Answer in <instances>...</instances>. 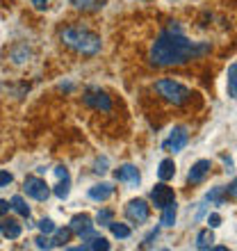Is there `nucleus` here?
<instances>
[{
	"mask_svg": "<svg viewBox=\"0 0 237 251\" xmlns=\"http://www.w3.org/2000/svg\"><path fill=\"white\" fill-rule=\"evenodd\" d=\"M112 219H114V212L107 210V208H105V210H100L98 215H96V222H98L100 226H107L110 222H112Z\"/></svg>",
	"mask_w": 237,
	"mask_h": 251,
	"instance_id": "25",
	"label": "nucleus"
},
{
	"mask_svg": "<svg viewBox=\"0 0 237 251\" xmlns=\"http://www.w3.org/2000/svg\"><path fill=\"white\" fill-rule=\"evenodd\" d=\"M107 0H71V5L80 12H98L105 7Z\"/></svg>",
	"mask_w": 237,
	"mask_h": 251,
	"instance_id": "15",
	"label": "nucleus"
},
{
	"mask_svg": "<svg viewBox=\"0 0 237 251\" xmlns=\"http://www.w3.org/2000/svg\"><path fill=\"white\" fill-rule=\"evenodd\" d=\"M176 201H171V203H166L165 208H162V226H173L176 224Z\"/></svg>",
	"mask_w": 237,
	"mask_h": 251,
	"instance_id": "20",
	"label": "nucleus"
},
{
	"mask_svg": "<svg viewBox=\"0 0 237 251\" xmlns=\"http://www.w3.org/2000/svg\"><path fill=\"white\" fill-rule=\"evenodd\" d=\"M55 174H57L59 180H71V178H69V169H66V167H62V165L55 167Z\"/></svg>",
	"mask_w": 237,
	"mask_h": 251,
	"instance_id": "31",
	"label": "nucleus"
},
{
	"mask_svg": "<svg viewBox=\"0 0 237 251\" xmlns=\"http://www.w3.org/2000/svg\"><path fill=\"white\" fill-rule=\"evenodd\" d=\"M107 226H110V231L114 233V238H118V240H128V238H130V228H128L125 224H121V222H114V219H112Z\"/></svg>",
	"mask_w": 237,
	"mask_h": 251,
	"instance_id": "23",
	"label": "nucleus"
},
{
	"mask_svg": "<svg viewBox=\"0 0 237 251\" xmlns=\"http://www.w3.org/2000/svg\"><path fill=\"white\" fill-rule=\"evenodd\" d=\"M155 92H158L160 99L166 100V103H169V105H173V107L185 105V103L191 99L190 89H187L183 82H178V80H173V78L158 80V82H155Z\"/></svg>",
	"mask_w": 237,
	"mask_h": 251,
	"instance_id": "3",
	"label": "nucleus"
},
{
	"mask_svg": "<svg viewBox=\"0 0 237 251\" xmlns=\"http://www.w3.org/2000/svg\"><path fill=\"white\" fill-rule=\"evenodd\" d=\"M82 242H85V245H80L78 251H82V249H103V251H107L110 249V242H107L105 238H100V235H92V238L82 240Z\"/></svg>",
	"mask_w": 237,
	"mask_h": 251,
	"instance_id": "17",
	"label": "nucleus"
},
{
	"mask_svg": "<svg viewBox=\"0 0 237 251\" xmlns=\"http://www.w3.org/2000/svg\"><path fill=\"white\" fill-rule=\"evenodd\" d=\"M12 180H14V176L9 172H0V187L12 185Z\"/></svg>",
	"mask_w": 237,
	"mask_h": 251,
	"instance_id": "30",
	"label": "nucleus"
},
{
	"mask_svg": "<svg viewBox=\"0 0 237 251\" xmlns=\"http://www.w3.org/2000/svg\"><path fill=\"white\" fill-rule=\"evenodd\" d=\"M59 39L64 46H69L71 50L75 53L85 55V57H94V55L100 53V48H103V41L100 37L94 30L85 25H66L62 27V32H59Z\"/></svg>",
	"mask_w": 237,
	"mask_h": 251,
	"instance_id": "2",
	"label": "nucleus"
},
{
	"mask_svg": "<svg viewBox=\"0 0 237 251\" xmlns=\"http://www.w3.org/2000/svg\"><path fill=\"white\" fill-rule=\"evenodd\" d=\"M187 142H190V132H187V128H185V126H178V128H173L171 137L165 142V149H171L173 153L183 151Z\"/></svg>",
	"mask_w": 237,
	"mask_h": 251,
	"instance_id": "11",
	"label": "nucleus"
},
{
	"mask_svg": "<svg viewBox=\"0 0 237 251\" xmlns=\"http://www.w3.org/2000/svg\"><path fill=\"white\" fill-rule=\"evenodd\" d=\"M9 60H12L14 64H27V62H30V48H27V44L14 46L12 50H9Z\"/></svg>",
	"mask_w": 237,
	"mask_h": 251,
	"instance_id": "14",
	"label": "nucleus"
},
{
	"mask_svg": "<svg viewBox=\"0 0 237 251\" xmlns=\"http://www.w3.org/2000/svg\"><path fill=\"white\" fill-rule=\"evenodd\" d=\"M69 187H71V180H62V183H59V185L53 190L55 197H57V199H66V197H69V192H71Z\"/></svg>",
	"mask_w": 237,
	"mask_h": 251,
	"instance_id": "24",
	"label": "nucleus"
},
{
	"mask_svg": "<svg viewBox=\"0 0 237 251\" xmlns=\"http://www.w3.org/2000/svg\"><path fill=\"white\" fill-rule=\"evenodd\" d=\"M237 96V64L233 62L228 66V99H235Z\"/></svg>",
	"mask_w": 237,
	"mask_h": 251,
	"instance_id": "21",
	"label": "nucleus"
},
{
	"mask_svg": "<svg viewBox=\"0 0 237 251\" xmlns=\"http://www.w3.org/2000/svg\"><path fill=\"white\" fill-rule=\"evenodd\" d=\"M212 242H214L212 228H203V231H198V235H196V249H201V251L212 249Z\"/></svg>",
	"mask_w": 237,
	"mask_h": 251,
	"instance_id": "18",
	"label": "nucleus"
},
{
	"mask_svg": "<svg viewBox=\"0 0 237 251\" xmlns=\"http://www.w3.org/2000/svg\"><path fill=\"white\" fill-rule=\"evenodd\" d=\"M39 231L44 233V235H53V231H55V224H53V219H41L39 222Z\"/></svg>",
	"mask_w": 237,
	"mask_h": 251,
	"instance_id": "26",
	"label": "nucleus"
},
{
	"mask_svg": "<svg viewBox=\"0 0 237 251\" xmlns=\"http://www.w3.org/2000/svg\"><path fill=\"white\" fill-rule=\"evenodd\" d=\"M151 201H153V205H155L158 210H162L166 203L176 201V192H173V187L166 185L165 180H160L158 185L153 187V192H151Z\"/></svg>",
	"mask_w": 237,
	"mask_h": 251,
	"instance_id": "7",
	"label": "nucleus"
},
{
	"mask_svg": "<svg viewBox=\"0 0 237 251\" xmlns=\"http://www.w3.org/2000/svg\"><path fill=\"white\" fill-rule=\"evenodd\" d=\"M114 194V187L110 185V183H98V185H94L89 187V199L92 201H107V199Z\"/></svg>",
	"mask_w": 237,
	"mask_h": 251,
	"instance_id": "13",
	"label": "nucleus"
},
{
	"mask_svg": "<svg viewBox=\"0 0 237 251\" xmlns=\"http://www.w3.org/2000/svg\"><path fill=\"white\" fill-rule=\"evenodd\" d=\"M9 210H12V208H9V201H5V199H0V217H2V215H7Z\"/></svg>",
	"mask_w": 237,
	"mask_h": 251,
	"instance_id": "33",
	"label": "nucleus"
},
{
	"mask_svg": "<svg viewBox=\"0 0 237 251\" xmlns=\"http://www.w3.org/2000/svg\"><path fill=\"white\" fill-rule=\"evenodd\" d=\"M125 217L130 219L132 224H144L151 217V205L146 203L144 199H132L130 203L125 205Z\"/></svg>",
	"mask_w": 237,
	"mask_h": 251,
	"instance_id": "5",
	"label": "nucleus"
},
{
	"mask_svg": "<svg viewBox=\"0 0 237 251\" xmlns=\"http://www.w3.org/2000/svg\"><path fill=\"white\" fill-rule=\"evenodd\" d=\"M55 238L50 240V242H53V247H66V242H69V240H71V235H73V231L71 228H55Z\"/></svg>",
	"mask_w": 237,
	"mask_h": 251,
	"instance_id": "22",
	"label": "nucleus"
},
{
	"mask_svg": "<svg viewBox=\"0 0 237 251\" xmlns=\"http://www.w3.org/2000/svg\"><path fill=\"white\" fill-rule=\"evenodd\" d=\"M173 176H176V162H173L171 158H165L162 162H160V169H158V178L160 180H171Z\"/></svg>",
	"mask_w": 237,
	"mask_h": 251,
	"instance_id": "16",
	"label": "nucleus"
},
{
	"mask_svg": "<svg viewBox=\"0 0 237 251\" xmlns=\"http://www.w3.org/2000/svg\"><path fill=\"white\" fill-rule=\"evenodd\" d=\"M9 208H12L14 212H19L21 217H30V205L25 203V199L21 197V194L12 197V201H9Z\"/></svg>",
	"mask_w": 237,
	"mask_h": 251,
	"instance_id": "19",
	"label": "nucleus"
},
{
	"mask_svg": "<svg viewBox=\"0 0 237 251\" xmlns=\"http://www.w3.org/2000/svg\"><path fill=\"white\" fill-rule=\"evenodd\" d=\"M0 233H2V238H7V240H19L21 233H23V226H21L16 219H2V222H0Z\"/></svg>",
	"mask_w": 237,
	"mask_h": 251,
	"instance_id": "12",
	"label": "nucleus"
},
{
	"mask_svg": "<svg viewBox=\"0 0 237 251\" xmlns=\"http://www.w3.org/2000/svg\"><path fill=\"white\" fill-rule=\"evenodd\" d=\"M208 224H210V228H217V226H221V217H219L217 212H212L210 217H208Z\"/></svg>",
	"mask_w": 237,
	"mask_h": 251,
	"instance_id": "32",
	"label": "nucleus"
},
{
	"mask_svg": "<svg viewBox=\"0 0 237 251\" xmlns=\"http://www.w3.org/2000/svg\"><path fill=\"white\" fill-rule=\"evenodd\" d=\"M94 172H96V174H105V172H107V158L96 160V165H94Z\"/></svg>",
	"mask_w": 237,
	"mask_h": 251,
	"instance_id": "29",
	"label": "nucleus"
},
{
	"mask_svg": "<svg viewBox=\"0 0 237 251\" xmlns=\"http://www.w3.org/2000/svg\"><path fill=\"white\" fill-rule=\"evenodd\" d=\"M155 238H158V228L148 233V238L144 240V245H142V247H151V245H153V240H155Z\"/></svg>",
	"mask_w": 237,
	"mask_h": 251,
	"instance_id": "34",
	"label": "nucleus"
},
{
	"mask_svg": "<svg viewBox=\"0 0 237 251\" xmlns=\"http://www.w3.org/2000/svg\"><path fill=\"white\" fill-rule=\"evenodd\" d=\"M210 169H212L210 160H198V162H194L190 174H187V183H190V185H201V183L208 178Z\"/></svg>",
	"mask_w": 237,
	"mask_h": 251,
	"instance_id": "9",
	"label": "nucleus"
},
{
	"mask_svg": "<svg viewBox=\"0 0 237 251\" xmlns=\"http://www.w3.org/2000/svg\"><path fill=\"white\" fill-rule=\"evenodd\" d=\"M34 242H37V249H50V247H53V242H50L48 235H39Z\"/></svg>",
	"mask_w": 237,
	"mask_h": 251,
	"instance_id": "28",
	"label": "nucleus"
},
{
	"mask_svg": "<svg viewBox=\"0 0 237 251\" xmlns=\"http://www.w3.org/2000/svg\"><path fill=\"white\" fill-rule=\"evenodd\" d=\"M208 41H190L178 25H171L166 30H160L151 46V64L155 66H183L187 62L201 60L203 55L210 53Z\"/></svg>",
	"mask_w": 237,
	"mask_h": 251,
	"instance_id": "1",
	"label": "nucleus"
},
{
	"mask_svg": "<svg viewBox=\"0 0 237 251\" xmlns=\"http://www.w3.org/2000/svg\"><path fill=\"white\" fill-rule=\"evenodd\" d=\"M69 228H71L75 235H80V240H87V238H92V235H96L94 233V222L89 215H75V217L71 219V224H69Z\"/></svg>",
	"mask_w": 237,
	"mask_h": 251,
	"instance_id": "8",
	"label": "nucleus"
},
{
	"mask_svg": "<svg viewBox=\"0 0 237 251\" xmlns=\"http://www.w3.org/2000/svg\"><path fill=\"white\" fill-rule=\"evenodd\" d=\"M82 103L94 107V110H98V112H105V114L112 112V99H110L105 92H100V89H89V92H85Z\"/></svg>",
	"mask_w": 237,
	"mask_h": 251,
	"instance_id": "6",
	"label": "nucleus"
},
{
	"mask_svg": "<svg viewBox=\"0 0 237 251\" xmlns=\"http://www.w3.org/2000/svg\"><path fill=\"white\" fill-rule=\"evenodd\" d=\"M23 192L34 201H48V197H50L46 180L39 178V176H27L25 183H23Z\"/></svg>",
	"mask_w": 237,
	"mask_h": 251,
	"instance_id": "4",
	"label": "nucleus"
},
{
	"mask_svg": "<svg viewBox=\"0 0 237 251\" xmlns=\"http://www.w3.org/2000/svg\"><path fill=\"white\" fill-rule=\"evenodd\" d=\"M50 2H53V0H30V5H32L37 12H46L48 7H50Z\"/></svg>",
	"mask_w": 237,
	"mask_h": 251,
	"instance_id": "27",
	"label": "nucleus"
},
{
	"mask_svg": "<svg viewBox=\"0 0 237 251\" xmlns=\"http://www.w3.org/2000/svg\"><path fill=\"white\" fill-rule=\"evenodd\" d=\"M114 178H117L118 183H128L130 187H137L139 180H142V174H139V169L135 165H123L114 172Z\"/></svg>",
	"mask_w": 237,
	"mask_h": 251,
	"instance_id": "10",
	"label": "nucleus"
}]
</instances>
